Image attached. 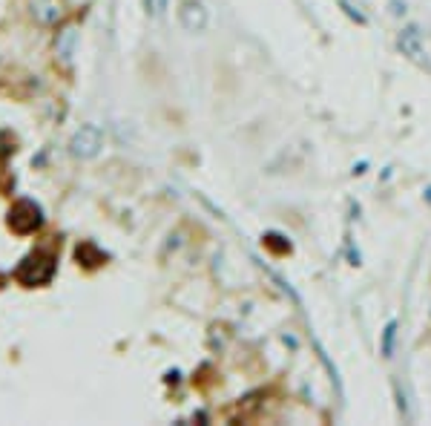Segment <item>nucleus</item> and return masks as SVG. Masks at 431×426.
Listing matches in <instances>:
<instances>
[{"label":"nucleus","mask_w":431,"mask_h":426,"mask_svg":"<svg viewBox=\"0 0 431 426\" xmlns=\"http://www.w3.org/2000/svg\"><path fill=\"white\" fill-rule=\"evenodd\" d=\"M101 147H104V133L98 124H84L69 142V153L75 159H95Z\"/></svg>","instance_id":"obj_1"},{"label":"nucleus","mask_w":431,"mask_h":426,"mask_svg":"<svg viewBox=\"0 0 431 426\" xmlns=\"http://www.w3.org/2000/svg\"><path fill=\"white\" fill-rule=\"evenodd\" d=\"M52 274H55V259L46 257V254H35V257H29L21 268H17V280L26 282V285L49 282Z\"/></svg>","instance_id":"obj_2"},{"label":"nucleus","mask_w":431,"mask_h":426,"mask_svg":"<svg viewBox=\"0 0 431 426\" xmlns=\"http://www.w3.org/2000/svg\"><path fill=\"white\" fill-rule=\"evenodd\" d=\"M9 225L17 230V234H29V230H35L41 225V210H37V205H32V202H17L9 213Z\"/></svg>","instance_id":"obj_3"},{"label":"nucleus","mask_w":431,"mask_h":426,"mask_svg":"<svg viewBox=\"0 0 431 426\" xmlns=\"http://www.w3.org/2000/svg\"><path fill=\"white\" fill-rule=\"evenodd\" d=\"M179 17H182V26L187 32H204L207 29V21H210V15H207L202 0H184Z\"/></svg>","instance_id":"obj_4"},{"label":"nucleus","mask_w":431,"mask_h":426,"mask_svg":"<svg viewBox=\"0 0 431 426\" xmlns=\"http://www.w3.org/2000/svg\"><path fill=\"white\" fill-rule=\"evenodd\" d=\"M32 15L41 24H55L61 17V0H32Z\"/></svg>","instance_id":"obj_5"},{"label":"nucleus","mask_w":431,"mask_h":426,"mask_svg":"<svg viewBox=\"0 0 431 426\" xmlns=\"http://www.w3.org/2000/svg\"><path fill=\"white\" fill-rule=\"evenodd\" d=\"M400 49H403V55L411 58V61L423 64V41H420V32L417 29H405L400 35Z\"/></svg>","instance_id":"obj_6"},{"label":"nucleus","mask_w":431,"mask_h":426,"mask_svg":"<svg viewBox=\"0 0 431 426\" xmlns=\"http://www.w3.org/2000/svg\"><path fill=\"white\" fill-rule=\"evenodd\" d=\"M75 41H78V32L75 29H67L61 37H58V55H61L67 64L72 61V55H75Z\"/></svg>","instance_id":"obj_7"},{"label":"nucleus","mask_w":431,"mask_h":426,"mask_svg":"<svg viewBox=\"0 0 431 426\" xmlns=\"http://www.w3.org/2000/svg\"><path fill=\"white\" fill-rule=\"evenodd\" d=\"M394 337H397V323H388V328H385V340H382V352H385V357L394 355Z\"/></svg>","instance_id":"obj_8"},{"label":"nucleus","mask_w":431,"mask_h":426,"mask_svg":"<svg viewBox=\"0 0 431 426\" xmlns=\"http://www.w3.org/2000/svg\"><path fill=\"white\" fill-rule=\"evenodd\" d=\"M167 9V0H147V12L150 15H161Z\"/></svg>","instance_id":"obj_9"}]
</instances>
